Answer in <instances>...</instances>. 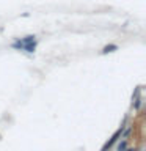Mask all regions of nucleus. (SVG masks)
<instances>
[{"label":"nucleus","instance_id":"f257e3e1","mask_svg":"<svg viewBox=\"0 0 146 151\" xmlns=\"http://www.w3.org/2000/svg\"><path fill=\"white\" fill-rule=\"evenodd\" d=\"M14 47H22L27 52H33L35 50V36H27L24 41H19L14 44Z\"/></svg>","mask_w":146,"mask_h":151},{"label":"nucleus","instance_id":"f03ea898","mask_svg":"<svg viewBox=\"0 0 146 151\" xmlns=\"http://www.w3.org/2000/svg\"><path fill=\"white\" fill-rule=\"evenodd\" d=\"M121 131H122V127H121V129H118V131L115 132V134H113V137H112V139H110V140H108V142H107L105 145L102 146V151H107V150L110 148V146H112L113 143H115V142H116V139H118V137L121 135Z\"/></svg>","mask_w":146,"mask_h":151},{"label":"nucleus","instance_id":"7ed1b4c3","mask_svg":"<svg viewBox=\"0 0 146 151\" xmlns=\"http://www.w3.org/2000/svg\"><path fill=\"white\" fill-rule=\"evenodd\" d=\"M113 50H116V46H105V47H104V50H102V54H107V52H113Z\"/></svg>","mask_w":146,"mask_h":151},{"label":"nucleus","instance_id":"20e7f679","mask_svg":"<svg viewBox=\"0 0 146 151\" xmlns=\"http://www.w3.org/2000/svg\"><path fill=\"white\" fill-rule=\"evenodd\" d=\"M126 148V143H124V142H122V143L120 145V148H118V150H120V151H122V150H124Z\"/></svg>","mask_w":146,"mask_h":151},{"label":"nucleus","instance_id":"39448f33","mask_svg":"<svg viewBox=\"0 0 146 151\" xmlns=\"http://www.w3.org/2000/svg\"><path fill=\"white\" fill-rule=\"evenodd\" d=\"M127 151H135V150H127Z\"/></svg>","mask_w":146,"mask_h":151}]
</instances>
